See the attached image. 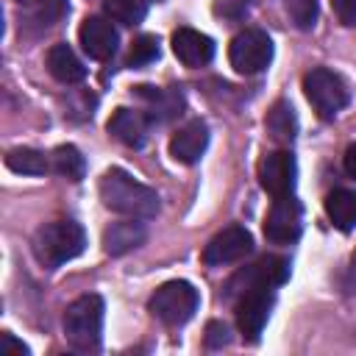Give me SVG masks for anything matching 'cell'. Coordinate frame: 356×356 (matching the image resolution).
I'll list each match as a JSON object with an SVG mask.
<instances>
[{"label":"cell","instance_id":"cell-26","mask_svg":"<svg viewBox=\"0 0 356 356\" xmlns=\"http://www.w3.org/2000/svg\"><path fill=\"white\" fill-rule=\"evenodd\" d=\"M0 356H28V345L14 339V334H0Z\"/></svg>","mask_w":356,"mask_h":356},{"label":"cell","instance_id":"cell-24","mask_svg":"<svg viewBox=\"0 0 356 356\" xmlns=\"http://www.w3.org/2000/svg\"><path fill=\"white\" fill-rule=\"evenodd\" d=\"M156 58H159V39L156 36L142 33L139 39H134L131 53H128V67H145Z\"/></svg>","mask_w":356,"mask_h":356},{"label":"cell","instance_id":"cell-30","mask_svg":"<svg viewBox=\"0 0 356 356\" xmlns=\"http://www.w3.org/2000/svg\"><path fill=\"white\" fill-rule=\"evenodd\" d=\"M17 3H39V0H17Z\"/></svg>","mask_w":356,"mask_h":356},{"label":"cell","instance_id":"cell-20","mask_svg":"<svg viewBox=\"0 0 356 356\" xmlns=\"http://www.w3.org/2000/svg\"><path fill=\"white\" fill-rule=\"evenodd\" d=\"M139 97L150 103V117L153 120H170L181 114V92L178 89H156V86H139Z\"/></svg>","mask_w":356,"mask_h":356},{"label":"cell","instance_id":"cell-2","mask_svg":"<svg viewBox=\"0 0 356 356\" xmlns=\"http://www.w3.org/2000/svg\"><path fill=\"white\" fill-rule=\"evenodd\" d=\"M33 256L44 267H61L64 261H72L86 248V231L75 220H53L42 225L33 234Z\"/></svg>","mask_w":356,"mask_h":356},{"label":"cell","instance_id":"cell-17","mask_svg":"<svg viewBox=\"0 0 356 356\" xmlns=\"http://www.w3.org/2000/svg\"><path fill=\"white\" fill-rule=\"evenodd\" d=\"M108 134L128 147H139L147 139V117L134 108H117L108 120Z\"/></svg>","mask_w":356,"mask_h":356},{"label":"cell","instance_id":"cell-15","mask_svg":"<svg viewBox=\"0 0 356 356\" xmlns=\"http://www.w3.org/2000/svg\"><path fill=\"white\" fill-rule=\"evenodd\" d=\"M145 225L136 222V220H122V222H111L106 231H103V250L108 256H125L131 253L134 248H139L145 242Z\"/></svg>","mask_w":356,"mask_h":356},{"label":"cell","instance_id":"cell-9","mask_svg":"<svg viewBox=\"0 0 356 356\" xmlns=\"http://www.w3.org/2000/svg\"><path fill=\"white\" fill-rule=\"evenodd\" d=\"M289 278V261L281 256H264L256 264L239 270L231 281H228V298H239L242 292L253 289V286H278Z\"/></svg>","mask_w":356,"mask_h":356},{"label":"cell","instance_id":"cell-19","mask_svg":"<svg viewBox=\"0 0 356 356\" xmlns=\"http://www.w3.org/2000/svg\"><path fill=\"white\" fill-rule=\"evenodd\" d=\"M264 125H267V134H270L275 142L289 145V142L295 139V134H298V117H295V108H292L286 100H278V103L267 111Z\"/></svg>","mask_w":356,"mask_h":356},{"label":"cell","instance_id":"cell-21","mask_svg":"<svg viewBox=\"0 0 356 356\" xmlns=\"http://www.w3.org/2000/svg\"><path fill=\"white\" fill-rule=\"evenodd\" d=\"M6 167L22 175H44L50 170L44 153L33 150V147H14L6 153Z\"/></svg>","mask_w":356,"mask_h":356},{"label":"cell","instance_id":"cell-27","mask_svg":"<svg viewBox=\"0 0 356 356\" xmlns=\"http://www.w3.org/2000/svg\"><path fill=\"white\" fill-rule=\"evenodd\" d=\"M206 345L209 348L228 345V328L222 323H209V328H206Z\"/></svg>","mask_w":356,"mask_h":356},{"label":"cell","instance_id":"cell-25","mask_svg":"<svg viewBox=\"0 0 356 356\" xmlns=\"http://www.w3.org/2000/svg\"><path fill=\"white\" fill-rule=\"evenodd\" d=\"M281 3L298 28L306 31L317 22V0H281Z\"/></svg>","mask_w":356,"mask_h":356},{"label":"cell","instance_id":"cell-3","mask_svg":"<svg viewBox=\"0 0 356 356\" xmlns=\"http://www.w3.org/2000/svg\"><path fill=\"white\" fill-rule=\"evenodd\" d=\"M103 298L81 295L64 312V337L81 353H95L103 339Z\"/></svg>","mask_w":356,"mask_h":356},{"label":"cell","instance_id":"cell-10","mask_svg":"<svg viewBox=\"0 0 356 356\" xmlns=\"http://www.w3.org/2000/svg\"><path fill=\"white\" fill-rule=\"evenodd\" d=\"M250 248H253L250 231L242 225H228L217 236H211V242L203 248V261L209 267H222V264H231V261H239L242 256H248Z\"/></svg>","mask_w":356,"mask_h":356},{"label":"cell","instance_id":"cell-11","mask_svg":"<svg viewBox=\"0 0 356 356\" xmlns=\"http://www.w3.org/2000/svg\"><path fill=\"white\" fill-rule=\"evenodd\" d=\"M259 184L273 197L292 195L295 189V156L289 150H273L259 164Z\"/></svg>","mask_w":356,"mask_h":356},{"label":"cell","instance_id":"cell-28","mask_svg":"<svg viewBox=\"0 0 356 356\" xmlns=\"http://www.w3.org/2000/svg\"><path fill=\"white\" fill-rule=\"evenodd\" d=\"M334 11L339 17V22L345 25H356V0H331Z\"/></svg>","mask_w":356,"mask_h":356},{"label":"cell","instance_id":"cell-16","mask_svg":"<svg viewBox=\"0 0 356 356\" xmlns=\"http://www.w3.org/2000/svg\"><path fill=\"white\" fill-rule=\"evenodd\" d=\"M44 64H47V72L56 81H61V83H78V81L86 78V67L81 64V58L75 56V50L70 44H64V42H58V44H53L47 50Z\"/></svg>","mask_w":356,"mask_h":356},{"label":"cell","instance_id":"cell-13","mask_svg":"<svg viewBox=\"0 0 356 356\" xmlns=\"http://www.w3.org/2000/svg\"><path fill=\"white\" fill-rule=\"evenodd\" d=\"M172 53L186 67H203L214 58V42L195 28H178L172 33Z\"/></svg>","mask_w":356,"mask_h":356},{"label":"cell","instance_id":"cell-6","mask_svg":"<svg viewBox=\"0 0 356 356\" xmlns=\"http://www.w3.org/2000/svg\"><path fill=\"white\" fill-rule=\"evenodd\" d=\"M228 61L242 75H256L273 61V42L259 28H245L228 44Z\"/></svg>","mask_w":356,"mask_h":356},{"label":"cell","instance_id":"cell-14","mask_svg":"<svg viewBox=\"0 0 356 356\" xmlns=\"http://www.w3.org/2000/svg\"><path fill=\"white\" fill-rule=\"evenodd\" d=\"M209 147V128L200 120L186 122L184 128H178V134L170 139V156L181 164H195L200 161V156Z\"/></svg>","mask_w":356,"mask_h":356},{"label":"cell","instance_id":"cell-1","mask_svg":"<svg viewBox=\"0 0 356 356\" xmlns=\"http://www.w3.org/2000/svg\"><path fill=\"white\" fill-rule=\"evenodd\" d=\"M100 200L106 209L131 217V220H150L159 214V195L147 184L136 181L131 172L111 167L100 178Z\"/></svg>","mask_w":356,"mask_h":356},{"label":"cell","instance_id":"cell-22","mask_svg":"<svg viewBox=\"0 0 356 356\" xmlns=\"http://www.w3.org/2000/svg\"><path fill=\"white\" fill-rule=\"evenodd\" d=\"M53 170L70 181H81L86 175V159L75 145H58L53 150Z\"/></svg>","mask_w":356,"mask_h":356},{"label":"cell","instance_id":"cell-23","mask_svg":"<svg viewBox=\"0 0 356 356\" xmlns=\"http://www.w3.org/2000/svg\"><path fill=\"white\" fill-rule=\"evenodd\" d=\"M106 14L122 25H139L147 14V0H106Z\"/></svg>","mask_w":356,"mask_h":356},{"label":"cell","instance_id":"cell-12","mask_svg":"<svg viewBox=\"0 0 356 356\" xmlns=\"http://www.w3.org/2000/svg\"><path fill=\"white\" fill-rule=\"evenodd\" d=\"M78 39L83 53L95 61H106L117 50V31L106 17H86L78 31Z\"/></svg>","mask_w":356,"mask_h":356},{"label":"cell","instance_id":"cell-5","mask_svg":"<svg viewBox=\"0 0 356 356\" xmlns=\"http://www.w3.org/2000/svg\"><path fill=\"white\" fill-rule=\"evenodd\" d=\"M303 92L309 97V103L314 106V111L323 117V120H331L337 117L348 100H350V89L345 83L342 75H337L334 70L328 67H317L312 72H306L303 78Z\"/></svg>","mask_w":356,"mask_h":356},{"label":"cell","instance_id":"cell-8","mask_svg":"<svg viewBox=\"0 0 356 356\" xmlns=\"http://www.w3.org/2000/svg\"><path fill=\"white\" fill-rule=\"evenodd\" d=\"M300 231H303V209H300V203L292 195L275 197L270 211H267V220H264V236L273 245H289V242H295L300 236Z\"/></svg>","mask_w":356,"mask_h":356},{"label":"cell","instance_id":"cell-4","mask_svg":"<svg viewBox=\"0 0 356 356\" xmlns=\"http://www.w3.org/2000/svg\"><path fill=\"white\" fill-rule=\"evenodd\" d=\"M197 303H200V295L189 281H167L153 292L147 306L156 320H161L170 328H178L195 317Z\"/></svg>","mask_w":356,"mask_h":356},{"label":"cell","instance_id":"cell-29","mask_svg":"<svg viewBox=\"0 0 356 356\" xmlns=\"http://www.w3.org/2000/svg\"><path fill=\"white\" fill-rule=\"evenodd\" d=\"M345 172L356 178V142H353V145L345 150Z\"/></svg>","mask_w":356,"mask_h":356},{"label":"cell","instance_id":"cell-18","mask_svg":"<svg viewBox=\"0 0 356 356\" xmlns=\"http://www.w3.org/2000/svg\"><path fill=\"white\" fill-rule=\"evenodd\" d=\"M325 214L339 231L356 228V192L353 189H334L325 197Z\"/></svg>","mask_w":356,"mask_h":356},{"label":"cell","instance_id":"cell-7","mask_svg":"<svg viewBox=\"0 0 356 356\" xmlns=\"http://www.w3.org/2000/svg\"><path fill=\"white\" fill-rule=\"evenodd\" d=\"M273 286H253L248 292L239 295L236 300V325L242 331V337L248 342H256L270 320V309H273Z\"/></svg>","mask_w":356,"mask_h":356}]
</instances>
